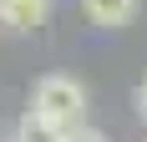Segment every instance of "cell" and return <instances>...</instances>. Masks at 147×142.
Returning a JSON list of instances; mask_svg holds the SVG:
<instances>
[{
  "mask_svg": "<svg viewBox=\"0 0 147 142\" xmlns=\"http://www.w3.org/2000/svg\"><path fill=\"white\" fill-rule=\"evenodd\" d=\"M137 10H142V0H81V15H86L91 26H102V30L132 26Z\"/></svg>",
  "mask_w": 147,
  "mask_h": 142,
  "instance_id": "cell-3",
  "label": "cell"
},
{
  "mask_svg": "<svg viewBox=\"0 0 147 142\" xmlns=\"http://www.w3.org/2000/svg\"><path fill=\"white\" fill-rule=\"evenodd\" d=\"M132 107H137V117H142V122H147V81L137 86V97H132Z\"/></svg>",
  "mask_w": 147,
  "mask_h": 142,
  "instance_id": "cell-6",
  "label": "cell"
},
{
  "mask_svg": "<svg viewBox=\"0 0 147 142\" xmlns=\"http://www.w3.org/2000/svg\"><path fill=\"white\" fill-rule=\"evenodd\" d=\"M51 20V0H0V30L30 36Z\"/></svg>",
  "mask_w": 147,
  "mask_h": 142,
  "instance_id": "cell-2",
  "label": "cell"
},
{
  "mask_svg": "<svg viewBox=\"0 0 147 142\" xmlns=\"http://www.w3.org/2000/svg\"><path fill=\"white\" fill-rule=\"evenodd\" d=\"M30 117L46 122L56 132H71L76 122H86V86L66 76V71H51L30 86Z\"/></svg>",
  "mask_w": 147,
  "mask_h": 142,
  "instance_id": "cell-1",
  "label": "cell"
},
{
  "mask_svg": "<svg viewBox=\"0 0 147 142\" xmlns=\"http://www.w3.org/2000/svg\"><path fill=\"white\" fill-rule=\"evenodd\" d=\"M15 142H66V132L56 127H46V122H36V117H20V127H15Z\"/></svg>",
  "mask_w": 147,
  "mask_h": 142,
  "instance_id": "cell-4",
  "label": "cell"
},
{
  "mask_svg": "<svg viewBox=\"0 0 147 142\" xmlns=\"http://www.w3.org/2000/svg\"><path fill=\"white\" fill-rule=\"evenodd\" d=\"M66 142H112V137H107L102 127H91V122H76V127L66 132Z\"/></svg>",
  "mask_w": 147,
  "mask_h": 142,
  "instance_id": "cell-5",
  "label": "cell"
}]
</instances>
